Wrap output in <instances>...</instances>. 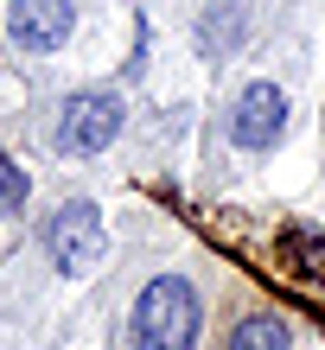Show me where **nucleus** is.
Wrapping results in <instances>:
<instances>
[{"label": "nucleus", "instance_id": "f257e3e1", "mask_svg": "<svg viewBox=\"0 0 325 350\" xmlns=\"http://www.w3.org/2000/svg\"><path fill=\"white\" fill-rule=\"evenodd\" d=\"M198 293L192 280L159 274L147 293L134 299V344L140 350H198Z\"/></svg>", "mask_w": 325, "mask_h": 350}, {"label": "nucleus", "instance_id": "f03ea898", "mask_svg": "<svg viewBox=\"0 0 325 350\" xmlns=\"http://www.w3.org/2000/svg\"><path fill=\"white\" fill-rule=\"evenodd\" d=\"M115 134H121V96L90 90V96L64 102V121H57V147L64 153H103Z\"/></svg>", "mask_w": 325, "mask_h": 350}, {"label": "nucleus", "instance_id": "7ed1b4c3", "mask_svg": "<svg viewBox=\"0 0 325 350\" xmlns=\"http://www.w3.org/2000/svg\"><path fill=\"white\" fill-rule=\"evenodd\" d=\"M45 242H51V261L64 267V274H90L96 261H103V217H96V204H64V211L51 217V230H45Z\"/></svg>", "mask_w": 325, "mask_h": 350}, {"label": "nucleus", "instance_id": "20e7f679", "mask_svg": "<svg viewBox=\"0 0 325 350\" xmlns=\"http://www.w3.org/2000/svg\"><path fill=\"white\" fill-rule=\"evenodd\" d=\"M281 128H287V96L274 83H249L236 96V121H230L236 147H274Z\"/></svg>", "mask_w": 325, "mask_h": 350}, {"label": "nucleus", "instance_id": "39448f33", "mask_svg": "<svg viewBox=\"0 0 325 350\" xmlns=\"http://www.w3.org/2000/svg\"><path fill=\"white\" fill-rule=\"evenodd\" d=\"M77 26L70 0H13V38L26 51H57Z\"/></svg>", "mask_w": 325, "mask_h": 350}, {"label": "nucleus", "instance_id": "423d86ee", "mask_svg": "<svg viewBox=\"0 0 325 350\" xmlns=\"http://www.w3.org/2000/svg\"><path fill=\"white\" fill-rule=\"evenodd\" d=\"M294 332H287V319H274V312H249V319H236V332H230V350H287Z\"/></svg>", "mask_w": 325, "mask_h": 350}, {"label": "nucleus", "instance_id": "0eeeda50", "mask_svg": "<svg viewBox=\"0 0 325 350\" xmlns=\"http://www.w3.org/2000/svg\"><path fill=\"white\" fill-rule=\"evenodd\" d=\"M287 255L300 261V274H307V280H325V236L294 230V236H287Z\"/></svg>", "mask_w": 325, "mask_h": 350}, {"label": "nucleus", "instance_id": "6e6552de", "mask_svg": "<svg viewBox=\"0 0 325 350\" xmlns=\"http://www.w3.org/2000/svg\"><path fill=\"white\" fill-rule=\"evenodd\" d=\"M19 204H26V178H19V166L7 153H0V217L7 211H19Z\"/></svg>", "mask_w": 325, "mask_h": 350}]
</instances>
